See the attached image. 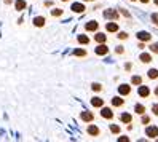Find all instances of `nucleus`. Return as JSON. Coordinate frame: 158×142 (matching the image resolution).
Here are the masks:
<instances>
[{
    "label": "nucleus",
    "mask_w": 158,
    "mask_h": 142,
    "mask_svg": "<svg viewBox=\"0 0 158 142\" xmlns=\"http://www.w3.org/2000/svg\"><path fill=\"white\" fill-rule=\"evenodd\" d=\"M145 134H147L148 137H158V128H156V126L147 128V129H145Z\"/></svg>",
    "instance_id": "1"
},
{
    "label": "nucleus",
    "mask_w": 158,
    "mask_h": 142,
    "mask_svg": "<svg viewBox=\"0 0 158 142\" xmlns=\"http://www.w3.org/2000/svg\"><path fill=\"white\" fill-rule=\"evenodd\" d=\"M137 39L142 40V42H148V40L152 39V35L148 34V32H139V34H137Z\"/></svg>",
    "instance_id": "2"
},
{
    "label": "nucleus",
    "mask_w": 158,
    "mask_h": 142,
    "mask_svg": "<svg viewBox=\"0 0 158 142\" xmlns=\"http://www.w3.org/2000/svg\"><path fill=\"white\" fill-rule=\"evenodd\" d=\"M107 51H109V50H107V46H106L104 43H101V45L98 46V48H96V53H98L99 56H104V54H107Z\"/></svg>",
    "instance_id": "3"
},
{
    "label": "nucleus",
    "mask_w": 158,
    "mask_h": 142,
    "mask_svg": "<svg viewBox=\"0 0 158 142\" xmlns=\"http://www.w3.org/2000/svg\"><path fill=\"white\" fill-rule=\"evenodd\" d=\"M118 91H120V94H123V96H126V94H129L131 88H129L128 85H120V86H118Z\"/></svg>",
    "instance_id": "4"
},
{
    "label": "nucleus",
    "mask_w": 158,
    "mask_h": 142,
    "mask_svg": "<svg viewBox=\"0 0 158 142\" xmlns=\"http://www.w3.org/2000/svg\"><path fill=\"white\" fill-rule=\"evenodd\" d=\"M104 16H106V18H112V19H117L118 13H117L115 10H106V11H104Z\"/></svg>",
    "instance_id": "5"
},
{
    "label": "nucleus",
    "mask_w": 158,
    "mask_h": 142,
    "mask_svg": "<svg viewBox=\"0 0 158 142\" xmlns=\"http://www.w3.org/2000/svg\"><path fill=\"white\" fill-rule=\"evenodd\" d=\"M93 118H94V115H93L91 112H81V120L83 121H91Z\"/></svg>",
    "instance_id": "6"
},
{
    "label": "nucleus",
    "mask_w": 158,
    "mask_h": 142,
    "mask_svg": "<svg viewBox=\"0 0 158 142\" xmlns=\"http://www.w3.org/2000/svg\"><path fill=\"white\" fill-rule=\"evenodd\" d=\"M72 10L77 11V13H83V11H85V6H83V3H73Z\"/></svg>",
    "instance_id": "7"
},
{
    "label": "nucleus",
    "mask_w": 158,
    "mask_h": 142,
    "mask_svg": "<svg viewBox=\"0 0 158 142\" xmlns=\"http://www.w3.org/2000/svg\"><path fill=\"white\" fill-rule=\"evenodd\" d=\"M148 94H150V91H148V88H147V86H139V96L147 98Z\"/></svg>",
    "instance_id": "8"
},
{
    "label": "nucleus",
    "mask_w": 158,
    "mask_h": 142,
    "mask_svg": "<svg viewBox=\"0 0 158 142\" xmlns=\"http://www.w3.org/2000/svg\"><path fill=\"white\" fill-rule=\"evenodd\" d=\"M101 115L102 117H104V118H112L114 117V113H112V110H110V109H102V112H101Z\"/></svg>",
    "instance_id": "9"
},
{
    "label": "nucleus",
    "mask_w": 158,
    "mask_h": 142,
    "mask_svg": "<svg viewBox=\"0 0 158 142\" xmlns=\"http://www.w3.org/2000/svg\"><path fill=\"white\" fill-rule=\"evenodd\" d=\"M15 6H16L18 11H21V10H24V8H26V2H24V0H16Z\"/></svg>",
    "instance_id": "10"
},
{
    "label": "nucleus",
    "mask_w": 158,
    "mask_h": 142,
    "mask_svg": "<svg viewBox=\"0 0 158 142\" xmlns=\"http://www.w3.org/2000/svg\"><path fill=\"white\" fill-rule=\"evenodd\" d=\"M94 40H96L98 43H104V42L107 40V35H104V34H96Z\"/></svg>",
    "instance_id": "11"
},
{
    "label": "nucleus",
    "mask_w": 158,
    "mask_h": 142,
    "mask_svg": "<svg viewBox=\"0 0 158 142\" xmlns=\"http://www.w3.org/2000/svg\"><path fill=\"white\" fill-rule=\"evenodd\" d=\"M34 24H35L37 27H42V26L45 24V18H42V16H37L35 19H34Z\"/></svg>",
    "instance_id": "12"
},
{
    "label": "nucleus",
    "mask_w": 158,
    "mask_h": 142,
    "mask_svg": "<svg viewBox=\"0 0 158 142\" xmlns=\"http://www.w3.org/2000/svg\"><path fill=\"white\" fill-rule=\"evenodd\" d=\"M106 27H107L109 32H117L118 31V24H115V23H109Z\"/></svg>",
    "instance_id": "13"
},
{
    "label": "nucleus",
    "mask_w": 158,
    "mask_h": 142,
    "mask_svg": "<svg viewBox=\"0 0 158 142\" xmlns=\"http://www.w3.org/2000/svg\"><path fill=\"white\" fill-rule=\"evenodd\" d=\"M98 29V23L96 21H89L86 24V31H96Z\"/></svg>",
    "instance_id": "14"
},
{
    "label": "nucleus",
    "mask_w": 158,
    "mask_h": 142,
    "mask_svg": "<svg viewBox=\"0 0 158 142\" xmlns=\"http://www.w3.org/2000/svg\"><path fill=\"white\" fill-rule=\"evenodd\" d=\"M91 104H93L94 107H102V104H104V101H102L101 98H94V99L91 101Z\"/></svg>",
    "instance_id": "15"
},
{
    "label": "nucleus",
    "mask_w": 158,
    "mask_h": 142,
    "mask_svg": "<svg viewBox=\"0 0 158 142\" xmlns=\"http://www.w3.org/2000/svg\"><path fill=\"white\" fill-rule=\"evenodd\" d=\"M88 132L91 136H96V134H99V129H98V126H89L88 128Z\"/></svg>",
    "instance_id": "16"
},
{
    "label": "nucleus",
    "mask_w": 158,
    "mask_h": 142,
    "mask_svg": "<svg viewBox=\"0 0 158 142\" xmlns=\"http://www.w3.org/2000/svg\"><path fill=\"white\" fill-rule=\"evenodd\" d=\"M141 61H142V62H150V61H152L150 54H147V53H142V54H141Z\"/></svg>",
    "instance_id": "17"
},
{
    "label": "nucleus",
    "mask_w": 158,
    "mask_h": 142,
    "mask_svg": "<svg viewBox=\"0 0 158 142\" xmlns=\"http://www.w3.org/2000/svg\"><path fill=\"white\" fill-rule=\"evenodd\" d=\"M80 43H83V45H86L88 42H89V39H88V37L86 35H78V39H77Z\"/></svg>",
    "instance_id": "18"
},
{
    "label": "nucleus",
    "mask_w": 158,
    "mask_h": 142,
    "mask_svg": "<svg viewBox=\"0 0 158 142\" xmlns=\"http://www.w3.org/2000/svg\"><path fill=\"white\" fill-rule=\"evenodd\" d=\"M112 104L115 107H118V106H123V99H120V98H114L112 99Z\"/></svg>",
    "instance_id": "19"
},
{
    "label": "nucleus",
    "mask_w": 158,
    "mask_h": 142,
    "mask_svg": "<svg viewBox=\"0 0 158 142\" xmlns=\"http://www.w3.org/2000/svg\"><path fill=\"white\" fill-rule=\"evenodd\" d=\"M148 77H150V78H156L158 77V70L156 69H150V70H148Z\"/></svg>",
    "instance_id": "20"
},
{
    "label": "nucleus",
    "mask_w": 158,
    "mask_h": 142,
    "mask_svg": "<svg viewBox=\"0 0 158 142\" xmlns=\"http://www.w3.org/2000/svg\"><path fill=\"white\" fill-rule=\"evenodd\" d=\"M122 121L123 123H129V121H131V115H129V113H123V115H122Z\"/></svg>",
    "instance_id": "21"
},
{
    "label": "nucleus",
    "mask_w": 158,
    "mask_h": 142,
    "mask_svg": "<svg viewBox=\"0 0 158 142\" xmlns=\"http://www.w3.org/2000/svg\"><path fill=\"white\" fill-rule=\"evenodd\" d=\"M131 81H133V85H141V83H142V78L139 77V75H136V77L131 78Z\"/></svg>",
    "instance_id": "22"
},
{
    "label": "nucleus",
    "mask_w": 158,
    "mask_h": 142,
    "mask_svg": "<svg viewBox=\"0 0 158 142\" xmlns=\"http://www.w3.org/2000/svg\"><path fill=\"white\" fill-rule=\"evenodd\" d=\"M136 112H137V113H141V115H142V113L145 112V107H144V106H141V104H137V106H136Z\"/></svg>",
    "instance_id": "23"
},
{
    "label": "nucleus",
    "mask_w": 158,
    "mask_h": 142,
    "mask_svg": "<svg viewBox=\"0 0 158 142\" xmlns=\"http://www.w3.org/2000/svg\"><path fill=\"white\" fill-rule=\"evenodd\" d=\"M51 15H53V16H61V15H62V10H59V8H54V10L51 11Z\"/></svg>",
    "instance_id": "24"
},
{
    "label": "nucleus",
    "mask_w": 158,
    "mask_h": 142,
    "mask_svg": "<svg viewBox=\"0 0 158 142\" xmlns=\"http://www.w3.org/2000/svg\"><path fill=\"white\" fill-rule=\"evenodd\" d=\"M110 131H112V132H115V134H117V132H120V126H117V125H112V126H110Z\"/></svg>",
    "instance_id": "25"
},
{
    "label": "nucleus",
    "mask_w": 158,
    "mask_h": 142,
    "mask_svg": "<svg viewBox=\"0 0 158 142\" xmlns=\"http://www.w3.org/2000/svg\"><path fill=\"white\" fill-rule=\"evenodd\" d=\"M152 21L158 26V13H153V15H152Z\"/></svg>",
    "instance_id": "26"
},
{
    "label": "nucleus",
    "mask_w": 158,
    "mask_h": 142,
    "mask_svg": "<svg viewBox=\"0 0 158 142\" xmlns=\"http://www.w3.org/2000/svg\"><path fill=\"white\" fill-rule=\"evenodd\" d=\"M150 50H152L153 53H158V43H153V45L150 46Z\"/></svg>",
    "instance_id": "27"
},
{
    "label": "nucleus",
    "mask_w": 158,
    "mask_h": 142,
    "mask_svg": "<svg viewBox=\"0 0 158 142\" xmlns=\"http://www.w3.org/2000/svg\"><path fill=\"white\" fill-rule=\"evenodd\" d=\"M93 90H94V91H101V85L99 83H94V85H93Z\"/></svg>",
    "instance_id": "28"
},
{
    "label": "nucleus",
    "mask_w": 158,
    "mask_h": 142,
    "mask_svg": "<svg viewBox=\"0 0 158 142\" xmlns=\"http://www.w3.org/2000/svg\"><path fill=\"white\" fill-rule=\"evenodd\" d=\"M75 54H77V56H85L86 53L83 51V50H77V51H75Z\"/></svg>",
    "instance_id": "29"
},
{
    "label": "nucleus",
    "mask_w": 158,
    "mask_h": 142,
    "mask_svg": "<svg viewBox=\"0 0 158 142\" xmlns=\"http://www.w3.org/2000/svg\"><path fill=\"white\" fill-rule=\"evenodd\" d=\"M118 37H120V39H123V40H125V39H128V34H125V32H122V34H120Z\"/></svg>",
    "instance_id": "30"
},
{
    "label": "nucleus",
    "mask_w": 158,
    "mask_h": 142,
    "mask_svg": "<svg viewBox=\"0 0 158 142\" xmlns=\"http://www.w3.org/2000/svg\"><path fill=\"white\" fill-rule=\"evenodd\" d=\"M153 113H155V115H158V104H155V106H153Z\"/></svg>",
    "instance_id": "31"
},
{
    "label": "nucleus",
    "mask_w": 158,
    "mask_h": 142,
    "mask_svg": "<svg viewBox=\"0 0 158 142\" xmlns=\"http://www.w3.org/2000/svg\"><path fill=\"white\" fill-rule=\"evenodd\" d=\"M123 51H125V50H123V46H118V48H117V53H118V54H122Z\"/></svg>",
    "instance_id": "32"
},
{
    "label": "nucleus",
    "mask_w": 158,
    "mask_h": 142,
    "mask_svg": "<svg viewBox=\"0 0 158 142\" xmlns=\"http://www.w3.org/2000/svg\"><path fill=\"white\" fill-rule=\"evenodd\" d=\"M148 121H150V118H148L147 115H145V117H142V123H148Z\"/></svg>",
    "instance_id": "33"
},
{
    "label": "nucleus",
    "mask_w": 158,
    "mask_h": 142,
    "mask_svg": "<svg viewBox=\"0 0 158 142\" xmlns=\"http://www.w3.org/2000/svg\"><path fill=\"white\" fill-rule=\"evenodd\" d=\"M118 140H122V142H128V140H129V139H128V137H120V139H118Z\"/></svg>",
    "instance_id": "34"
},
{
    "label": "nucleus",
    "mask_w": 158,
    "mask_h": 142,
    "mask_svg": "<svg viewBox=\"0 0 158 142\" xmlns=\"http://www.w3.org/2000/svg\"><path fill=\"white\" fill-rule=\"evenodd\" d=\"M141 2H142V3H147V2H148V0H141Z\"/></svg>",
    "instance_id": "35"
},
{
    "label": "nucleus",
    "mask_w": 158,
    "mask_h": 142,
    "mask_svg": "<svg viewBox=\"0 0 158 142\" xmlns=\"http://www.w3.org/2000/svg\"><path fill=\"white\" fill-rule=\"evenodd\" d=\"M155 94H156V96H158V88H156V90H155Z\"/></svg>",
    "instance_id": "36"
},
{
    "label": "nucleus",
    "mask_w": 158,
    "mask_h": 142,
    "mask_svg": "<svg viewBox=\"0 0 158 142\" xmlns=\"http://www.w3.org/2000/svg\"><path fill=\"white\" fill-rule=\"evenodd\" d=\"M155 3H156V5H158V0H155Z\"/></svg>",
    "instance_id": "37"
},
{
    "label": "nucleus",
    "mask_w": 158,
    "mask_h": 142,
    "mask_svg": "<svg viewBox=\"0 0 158 142\" xmlns=\"http://www.w3.org/2000/svg\"><path fill=\"white\" fill-rule=\"evenodd\" d=\"M62 2H67V0H62Z\"/></svg>",
    "instance_id": "38"
},
{
    "label": "nucleus",
    "mask_w": 158,
    "mask_h": 142,
    "mask_svg": "<svg viewBox=\"0 0 158 142\" xmlns=\"http://www.w3.org/2000/svg\"><path fill=\"white\" fill-rule=\"evenodd\" d=\"M133 2H134V0H133Z\"/></svg>",
    "instance_id": "39"
}]
</instances>
